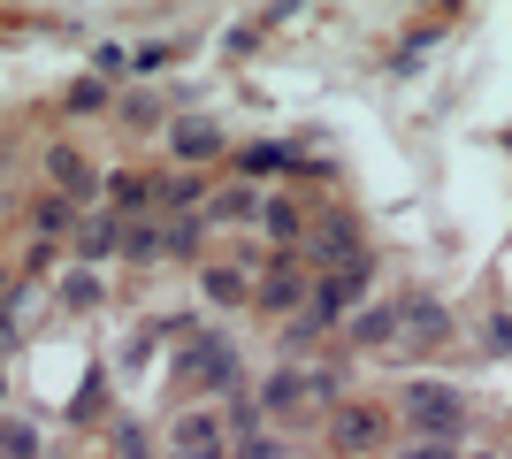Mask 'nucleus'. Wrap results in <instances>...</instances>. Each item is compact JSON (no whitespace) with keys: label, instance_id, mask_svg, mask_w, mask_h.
<instances>
[{"label":"nucleus","instance_id":"nucleus-2","mask_svg":"<svg viewBox=\"0 0 512 459\" xmlns=\"http://www.w3.org/2000/svg\"><path fill=\"white\" fill-rule=\"evenodd\" d=\"M406 406H413V421H421V429H459V398L436 391V383H413Z\"/></svg>","mask_w":512,"mask_h":459},{"label":"nucleus","instance_id":"nucleus-3","mask_svg":"<svg viewBox=\"0 0 512 459\" xmlns=\"http://www.w3.org/2000/svg\"><path fill=\"white\" fill-rule=\"evenodd\" d=\"M176 146H184V153H214V131H199V123H184V131H176Z\"/></svg>","mask_w":512,"mask_h":459},{"label":"nucleus","instance_id":"nucleus-1","mask_svg":"<svg viewBox=\"0 0 512 459\" xmlns=\"http://www.w3.org/2000/svg\"><path fill=\"white\" fill-rule=\"evenodd\" d=\"M383 429H390L383 406H344V414H337V444H344V452H367V444H383Z\"/></svg>","mask_w":512,"mask_h":459},{"label":"nucleus","instance_id":"nucleus-4","mask_svg":"<svg viewBox=\"0 0 512 459\" xmlns=\"http://www.w3.org/2000/svg\"><path fill=\"white\" fill-rule=\"evenodd\" d=\"M413 459H451V452H413Z\"/></svg>","mask_w":512,"mask_h":459}]
</instances>
